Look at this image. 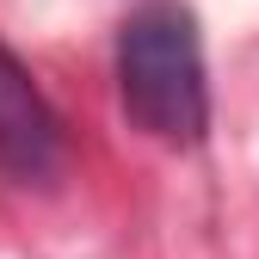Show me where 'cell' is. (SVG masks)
Here are the masks:
<instances>
[{
  "label": "cell",
  "mask_w": 259,
  "mask_h": 259,
  "mask_svg": "<svg viewBox=\"0 0 259 259\" xmlns=\"http://www.w3.org/2000/svg\"><path fill=\"white\" fill-rule=\"evenodd\" d=\"M62 117L50 93L31 80V68L0 44V173L19 185H44L62 173Z\"/></svg>",
  "instance_id": "7a4b0ae2"
},
{
  "label": "cell",
  "mask_w": 259,
  "mask_h": 259,
  "mask_svg": "<svg viewBox=\"0 0 259 259\" xmlns=\"http://www.w3.org/2000/svg\"><path fill=\"white\" fill-rule=\"evenodd\" d=\"M117 99L142 136L198 148L210 136V68L198 13L185 0H142L117 25Z\"/></svg>",
  "instance_id": "6da1fadb"
}]
</instances>
